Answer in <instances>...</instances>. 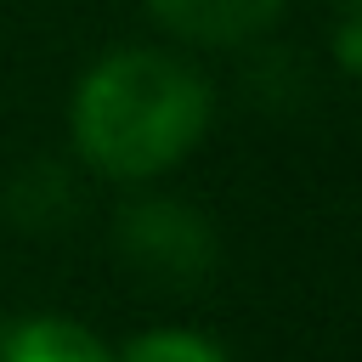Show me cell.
<instances>
[{
    "mask_svg": "<svg viewBox=\"0 0 362 362\" xmlns=\"http://www.w3.org/2000/svg\"><path fill=\"white\" fill-rule=\"evenodd\" d=\"M209 107L215 96L192 62L153 45H119L79 74L68 136L96 175L153 181L204 141Z\"/></svg>",
    "mask_w": 362,
    "mask_h": 362,
    "instance_id": "cell-1",
    "label": "cell"
},
{
    "mask_svg": "<svg viewBox=\"0 0 362 362\" xmlns=\"http://www.w3.org/2000/svg\"><path fill=\"white\" fill-rule=\"evenodd\" d=\"M283 6L288 0H147V11L192 45H249L283 17Z\"/></svg>",
    "mask_w": 362,
    "mask_h": 362,
    "instance_id": "cell-3",
    "label": "cell"
},
{
    "mask_svg": "<svg viewBox=\"0 0 362 362\" xmlns=\"http://www.w3.org/2000/svg\"><path fill=\"white\" fill-rule=\"evenodd\" d=\"M6 209L23 232H57L62 221H74L79 209V187H74V170L57 164V158H28L11 187H6Z\"/></svg>",
    "mask_w": 362,
    "mask_h": 362,
    "instance_id": "cell-4",
    "label": "cell"
},
{
    "mask_svg": "<svg viewBox=\"0 0 362 362\" xmlns=\"http://www.w3.org/2000/svg\"><path fill=\"white\" fill-rule=\"evenodd\" d=\"M113 362H226V351L187 328H153V334H136Z\"/></svg>",
    "mask_w": 362,
    "mask_h": 362,
    "instance_id": "cell-6",
    "label": "cell"
},
{
    "mask_svg": "<svg viewBox=\"0 0 362 362\" xmlns=\"http://www.w3.org/2000/svg\"><path fill=\"white\" fill-rule=\"evenodd\" d=\"M0 362H113V351L74 317H23L6 328Z\"/></svg>",
    "mask_w": 362,
    "mask_h": 362,
    "instance_id": "cell-5",
    "label": "cell"
},
{
    "mask_svg": "<svg viewBox=\"0 0 362 362\" xmlns=\"http://www.w3.org/2000/svg\"><path fill=\"white\" fill-rule=\"evenodd\" d=\"M113 249L119 260L141 277V283H158V288H192L215 272V226L181 204V198H130L113 221Z\"/></svg>",
    "mask_w": 362,
    "mask_h": 362,
    "instance_id": "cell-2",
    "label": "cell"
},
{
    "mask_svg": "<svg viewBox=\"0 0 362 362\" xmlns=\"http://www.w3.org/2000/svg\"><path fill=\"white\" fill-rule=\"evenodd\" d=\"M334 57H339V68L362 74V17H345V28L334 34Z\"/></svg>",
    "mask_w": 362,
    "mask_h": 362,
    "instance_id": "cell-7",
    "label": "cell"
},
{
    "mask_svg": "<svg viewBox=\"0 0 362 362\" xmlns=\"http://www.w3.org/2000/svg\"><path fill=\"white\" fill-rule=\"evenodd\" d=\"M339 6H345V11H351V17H362V0H339Z\"/></svg>",
    "mask_w": 362,
    "mask_h": 362,
    "instance_id": "cell-8",
    "label": "cell"
}]
</instances>
